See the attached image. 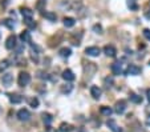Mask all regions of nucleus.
I'll return each mask as SVG.
<instances>
[{
	"label": "nucleus",
	"instance_id": "f257e3e1",
	"mask_svg": "<svg viewBox=\"0 0 150 132\" xmlns=\"http://www.w3.org/2000/svg\"><path fill=\"white\" fill-rule=\"evenodd\" d=\"M96 71H97V67L94 63H91V61L86 63V61H84V75L85 76L89 75V79H91L96 73Z\"/></svg>",
	"mask_w": 150,
	"mask_h": 132
},
{
	"label": "nucleus",
	"instance_id": "f03ea898",
	"mask_svg": "<svg viewBox=\"0 0 150 132\" xmlns=\"http://www.w3.org/2000/svg\"><path fill=\"white\" fill-rule=\"evenodd\" d=\"M31 83V75L28 72H20L19 73V78H17V84L20 87H25Z\"/></svg>",
	"mask_w": 150,
	"mask_h": 132
},
{
	"label": "nucleus",
	"instance_id": "7ed1b4c3",
	"mask_svg": "<svg viewBox=\"0 0 150 132\" xmlns=\"http://www.w3.org/2000/svg\"><path fill=\"white\" fill-rule=\"evenodd\" d=\"M124 73H125V75H140L141 68L138 66H135V64H129Z\"/></svg>",
	"mask_w": 150,
	"mask_h": 132
},
{
	"label": "nucleus",
	"instance_id": "20e7f679",
	"mask_svg": "<svg viewBox=\"0 0 150 132\" xmlns=\"http://www.w3.org/2000/svg\"><path fill=\"white\" fill-rule=\"evenodd\" d=\"M125 110H126V101L125 100L116 101V104H114V111H116V113L122 115V113L125 112Z\"/></svg>",
	"mask_w": 150,
	"mask_h": 132
},
{
	"label": "nucleus",
	"instance_id": "39448f33",
	"mask_svg": "<svg viewBox=\"0 0 150 132\" xmlns=\"http://www.w3.org/2000/svg\"><path fill=\"white\" fill-rule=\"evenodd\" d=\"M29 117H31V113H29L28 110L21 108V110L17 111V119H19L20 122H27V120H29Z\"/></svg>",
	"mask_w": 150,
	"mask_h": 132
},
{
	"label": "nucleus",
	"instance_id": "423d86ee",
	"mask_svg": "<svg viewBox=\"0 0 150 132\" xmlns=\"http://www.w3.org/2000/svg\"><path fill=\"white\" fill-rule=\"evenodd\" d=\"M85 54L88 55V56H92V57H96L98 56V55L101 54V50L98 47H86L85 48Z\"/></svg>",
	"mask_w": 150,
	"mask_h": 132
},
{
	"label": "nucleus",
	"instance_id": "0eeeda50",
	"mask_svg": "<svg viewBox=\"0 0 150 132\" xmlns=\"http://www.w3.org/2000/svg\"><path fill=\"white\" fill-rule=\"evenodd\" d=\"M110 69H112V72H113V75H121L122 72H125L124 69H122V64H121V61H116V63H113L112 64V67H110Z\"/></svg>",
	"mask_w": 150,
	"mask_h": 132
},
{
	"label": "nucleus",
	"instance_id": "6e6552de",
	"mask_svg": "<svg viewBox=\"0 0 150 132\" xmlns=\"http://www.w3.org/2000/svg\"><path fill=\"white\" fill-rule=\"evenodd\" d=\"M6 48L7 50H13L16 48V36L15 35H10L6 40Z\"/></svg>",
	"mask_w": 150,
	"mask_h": 132
},
{
	"label": "nucleus",
	"instance_id": "1a4fd4ad",
	"mask_svg": "<svg viewBox=\"0 0 150 132\" xmlns=\"http://www.w3.org/2000/svg\"><path fill=\"white\" fill-rule=\"evenodd\" d=\"M61 78H63L65 82H73V80L76 79V76H75V73H73L71 69L66 68V69H64V71H63V75H61Z\"/></svg>",
	"mask_w": 150,
	"mask_h": 132
},
{
	"label": "nucleus",
	"instance_id": "9d476101",
	"mask_svg": "<svg viewBox=\"0 0 150 132\" xmlns=\"http://www.w3.org/2000/svg\"><path fill=\"white\" fill-rule=\"evenodd\" d=\"M1 83H3L6 87H10L13 83V75L12 73H4V75L1 76Z\"/></svg>",
	"mask_w": 150,
	"mask_h": 132
},
{
	"label": "nucleus",
	"instance_id": "9b49d317",
	"mask_svg": "<svg viewBox=\"0 0 150 132\" xmlns=\"http://www.w3.org/2000/svg\"><path fill=\"white\" fill-rule=\"evenodd\" d=\"M104 54L106 55V56H109V57H114L116 56V54H117V51H116V48L113 47V45L108 44V45L104 47Z\"/></svg>",
	"mask_w": 150,
	"mask_h": 132
},
{
	"label": "nucleus",
	"instance_id": "f8f14e48",
	"mask_svg": "<svg viewBox=\"0 0 150 132\" xmlns=\"http://www.w3.org/2000/svg\"><path fill=\"white\" fill-rule=\"evenodd\" d=\"M20 12H21V15H23L24 19H32V17H33V11H32L31 8L21 7V8H20Z\"/></svg>",
	"mask_w": 150,
	"mask_h": 132
},
{
	"label": "nucleus",
	"instance_id": "ddd939ff",
	"mask_svg": "<svg viewBox=\"0 0 150 132\" xmlns=\"http://www.w3.org/2000/svg\"><path fill=\"white\" fill-rule=\"evenodd\" d=\"M91 95L93 96V99L98 100L101 98V88L97 87V85H92L91 87Z\"/></svg>",
	"mask_w": 150,
	"mask_h": 132
},
{
	"label": "nucleus",
	"instance_id": "4468645a",
	"mask_svg": "<svg viewBox=\"0 0 150 132\" xmlns=\"http://www.w3.org/2000/svg\"><path fill=\"white\" fill-rule=\"evenodd\" d=\"M106 126H108V127H109V128H110V129H112V131H113V132H122V129H121V128H120V127H118V126H117V123H116V122H114V120H113V119H109V120H108V123H106Z\"/></svg>",
	"mask_w": 150,
	"mask_h": 132
},
{
	"label": "nucleus",
	"instance_id": "2eb2a0df",
	"mask_svg": "<svg viewBox=\"0 0 150 132\" xmlns=\"http://www.w3.org/2000/svg\"><path fill=\"white\" fill-rule=\"evenodd\" d=\"M73 126L72 124H69V123H61L59 127V131L60 132H72L73 131Z\"/></svg>",
	"mask_w": 150,
	"mask_h": 132
},
{
	"label": "nucleus",
	"instance_id": "dca6fc26",
	"mask_svg": "<svg viewBox=\"0 0 150 132\" xmlns=\"http://www.w3.org/2000/svg\"><path fill=\"white\" fill-rule=\"evenodd\" d=\"M41 15H43V17H45L47 20H49V22H56L57 20V16L55 12H49V11H45V12H41Z\"/></svg>",
	"mask_w": 150,
	"mask_h": 132
},
{
	"label": "nucleus",
	"instance_id": "f3484780",
	"mask_svg": "<svg viewBox=\"0 0 150 132\" xmlns=\"http://www.w3.org/2000/svg\"><path fill=\"white\" fill-rule=\"evenodd\" d=\"M8 96H10V101H11L12 104H20V103L23 101V96H20V95L10 94Z\"/></svg>",
	"mask_w": 150,
	"mask_h": 132
},
{
	"label": "nucleus",
	"instance_id": "a211bd4d",
	"mask_svg": "<svg viewBox=\"0 0 150 132\" xmlns=\"http://www.w3.org/2000/svg\"><path fill=\"white\" fill-rule=\"evenodd\" d=\"M41 117H43L44 124H45V126H48V127L50 126V123H52V120H53L52 115H50V113H48V112H43V113H41Z\"/></svg>",
	"mask_w": 150,
	"mask_h": 132
},
{
	"label": "nucleus",
	"instance_id": "6ab92c4d",
	"mask_svg": "<svg viewBox=\"0 0 150 132\" xmlns=\"http://www.w3.org/2000/svg\"><path fill=\"white\" fill-rule=\"evenodd\" d=\"M19 38L21 40V43H31V34H29V31H23Z\"/></svg>",
	"mask_w": 150,
	"mask_h": 132
},
{
	"label": "nucleus",
	"instance_id": "aec40b11",
	"mask_svg": "<svg viewBox=\"0 0 150 132\" xmlns=\"http://www.w3.org/2000/svg\"><path fill=\"white\" fill-rule=\"evenodd\" d=\"M100 112H101V115H104V116H108L109 117L110 115L113 113V110L110 107H106V105H102V107L100 108Z\"/></svg>",
	"mask_w": 150,
	"mask_h": 132
},
{
	"label": "nucleus",
	"instance_id": "412c9836",
	"mask_svg": "<svg viewBox=\"0 0 150 132\" xmlns=\"http://www.w3.org/2000/svg\"><path fill=\"white\" fill-rule=\"evenodd\" d=\"M129 98H130V100L133 101V103H135V104L142 103V98H141L140 95L134 94V92H130V95H129Z\"/></svg>",
	"mask_w": 150,
	"mask_h": 132
},
{
	"label": "nucleus",
	"instance_id": "4be33fe9",
	"mask_svg": "<svg viewBox=\"0 0 150 132\" xmlns=\"http://www.w3.org/2000/svg\"><path fill=\"white\" fill-rule=\"evenodd\" d=\"M64 25H65L66 28H72L73 25L76 24V20L73 19V17H64Z\"/></svg>",
	"mask_w": 150,
	"mask_h": 132
},
{
	"label": "nucleus",
	"instance_id": "5701e85b",
	"mask_svg": "<svg viewBox=\"0 0 150 132\" xmlns=\"http://www.w3.org/2000/svg\"><path fill=\"white\" fill-rule=\"evenodd\" d=\"M1 24H3L4 27H7L8 29H13V28H15V22H13L12 19H4L3 22H1Z\"/></svg>",
	"mask_w": 150,
	"mask_h": 132
},
{
	"label": "nucleus",
	"instance_id": "b1692460",
	"mask_svg": "<svg viewBox=\"0 0 150 132\" xmlns=\"http://www.w3.org/2000/svg\"><path fill=\"white\" fill-rule=\"evenodd\" d=\"M71 54H72V51H71V48H61L59 52V55L61 57H69L71 56Z\"/></svg>",
	"mask_w": 150,
	"mask_h": 132
},
{
	"label": "nucleus",
	"instance_id": "393cba45",
	"mask_svg": "<svg viewBox=\"0 0 150 132\" xmlns=\"http://www.w3.org/2000/svg\"><path fill=\"white\" fill-rule=\"evenodd\" d=\"M72 89H73V87L71 84H64V85H61V88H60V91L63 92V94H71Z\"/></svg>",
	"mask_w": 150,
	"mask_h": 132
},
{
	"label": "nucleus",
	"instance_id": "a878e982",
	"mask_svg": "<svg viewBox=\"0 0 150 132\" xmlns=\"http://www.w3.org/2000/svg\"><path fill=\"white\" fill-rule=\"evenodd\" d=\"M25 25L28 27L29 29H35L36 28V22H33V19H24Z\"/></svg>",
	"mask_w": 150,
	"mask_h": 132
},
{
	"label": "nucleus",
	"instance_id": "bb28decb",
	"mask_svg": "<svg viewBox=\"0 0 150 132\" xmlns=\"http://www.w3.org/2000/svg\"><path fill=\"white\" fill-rule=\"evenodd\" d=\"M28 103H29V105H31L32 108H37L39 104H40V101H39L37 98H35V96H33V98H31V99L28 100Z\"/></svg>",
	"mask_w": 150,
	"mask_h": 132
},
{
	"label": "nucleus",
	"instance_id": "cd10ccee",
	"mask_svg": "<svg viewBox=\"0 0 150 132\" xmlns=\"http://www.w3.org/2000/svg\"><path fill=\"white\" fill-rule=\"evenodd\" d=\"M144 16L150 20V1H147L144 7Z\"/></svg>",
	"mask_w": 150,
	"mask_h": 132
},
{
	"label": "nucleus",
	"instance_id": "c85d7f7f",
	"mask_svg": "<svg viewBox=\"0 0 150 132\" xmlns=\"http://www.w3.org/2000/svg\"><path fill=\"white\" fill-rule=\"evenodd\" d=\"M128 7L130 8L131 11H137L138 10V6L135 3V0H128Z\"/></svg>",
	"mask_w": 150,
	"mask_h": 132
},
{
	"label": "nucleus",
	"instance_id": "c756f323",
	"mask_svg": "<svg viewBox=\"0 0 150 132\" xmlns=\"http://www.w3.org/2000/svg\"><path fill=\"white\" fill-rule=\"evenodd\" d=\"M8 67H10L8 60H3V61H0V72H4V71H6Z\"/></svg>",
	"mask_w": 150,
	"mask_h": 132
},
{
	"label": "nucleus",
	"instance_id": "7c9ffc66",
	"mask_svg": "<svg viewBox=\"0 0 150 132\" xmlns=\"http://www.w3.org/2000/svg\"><path fill=\"white\" fill-rule=\"evenodd\" d=\"M44 7H45V0H39L37 4H36V8H37L39 11H43Z\"/></svg>",
	"mask_w": 150,
	"mask_h": 132
},
{
	"label": "nucleus",
	"instance_id": "2f4dec72",
	"mask_svg": "<svg viewBox=\"0 0 150 132\" xmlns=\"http://www.w3.org/2000/svg\"><path fill=\"white\" fill-rule=\"evenodd\" d=\"M104 83H105V85L106 87H112V84H113V78H105V80H104Z\"/></svg>",
	"mask_w": 150,
	"mask_h": 132
},
{
	"label": "nucleus",
	"instance_id": "473e14b6",
	"mask_svg": "<svg viewBox=\"0 0 150 132\" xmlns=\"http://www.w3.org/2000/svg\"><path fill=\"white\" fill-rule=\"evenodd\" d=\"M93 31L96 32V34H102V27H101L100 24H96V25H93Z\"/></svg>",
	"mask_w": 150,
	"mask_h": 132
},
{
	"label": "nucleus",
	"instance_id": "72a5a7b5",
	"mask_svg": "<svg viewBox=\"0 0 150 132\" xmlns=\"http://www.w3.org/2000/svg\"><path fill=\"white\" fill-rule=\"evenodd\" d=\"M142 35H144L147 40H150V29L149 28H145L144 31H142Z\"/></svg>",
	"mask_w": 150,
	"mask_h": 132
},
{
	"label": "nucleus",
	"instance_id": "f704fd0d",
	"mask_svg": "<svg viewBox=\"0 0 150 132\" xmlns=\"http://www.w3.org/2000/svg\"><path fill=\"white\" fill-rule=\"evenodd\" d=\"M31 47H32V50H33V51H36V52H41V48L39 47V45H36V44L31 43Z\"/></svg>",
	"mask_w": 150,
	"mask_h": 132
},
{
	"label": "nucleus",
	"instance_id": "c9c22d12",
	"mask_svg": "<svg viewBox=\"0 0 150 132\" xmlns=\"http://www.w3.org/2000/svg\"><path fill=\"white\" fill-rule=\"evenodd\" d=\"M31 59L33 60L35 63H37V61H39V56H37V54H35V52H32V54H31Z\"/></svg>",
	"mask_w": 150,
	"mask_h": 132
},
{
	"label": "nucleus",
	"instance_id": "e433bc0d",
	"mask_svg": "<svg viewBox=\"0 0 150 132\" xmlns=\"http://www.w3.org/2000/svg\"><path fill=\"white\" fill-rule=\"evenodd\" d=\"M146 96H147V100L150 101V88H149V89H147V91H146Z\"/></svg>",
	"mask_w": 150,
	"mask_h": 132
},
{
	"label": "nucleus",
	"instance_id": "4c0bfd02",
	"mask_svg": "<svg viewBox=\"0 0 150 132\" xmlns=\"http://www.w3.org/2000/svg\"><path fill=\"white\" fill-rule=\"evenodd\" d=\"M146 124H147V126H150V117H147V119H146Z\"/></svg>",
	"mask_w": 150,
	"mask_h": 132
},
{
	"label": "nucleus",
	"instance_id": "58836bf2",
	"mask_svg": "<svg viewBox=\"0 0 150 132\" xmlns=\"http://www.w3.org/2000/svg\"><path fill=\"white\" fill-rule=\"evenodd\" d=\"M149 66H150V61H149Z\"/></svg>",
	"mask_w": 150,
	"mask_h": 132
}]
</instances>
